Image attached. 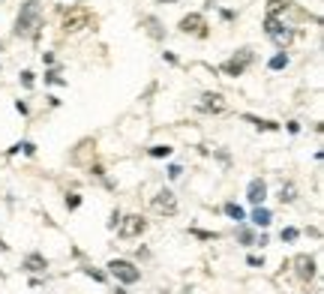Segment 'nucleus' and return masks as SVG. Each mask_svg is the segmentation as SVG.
<instances>
[{"mask_svg":"<svg viewBox=\"0 0 324 294\" xmlns=\"http://www.w3.org/2000/svg\"><path fill=\"white\" fill-rule=\"evenodd\" d=\"M177 27H180V33H192V36H198V39H204V36H207V21H204V15H201V12H189V15H183Z\"/></svg>","mask_w":324,"mask_h":294,"instance_id":"nucleus-7","label":"nucleus"},{"mask_svg":"<svg viewBox=\"0 0 324 294\" xmlns=\"http://www.w3.org/2000/svg\"><path fill=\"white\" fill-rule=\"evenodd\" d=\"M264 33H267V36H270L279 48H288V45H291V39H294V33L288 30V27H285L276 15H267V18H264Z\"/></svg>","mask_w":324,"mask_h":294,"instance_id":"nucleus-2","label":"nucleus"},{"mask_svg":"<svg viewBox=\"0 0 324 294\" xmlns=\"http://www.w3.org/2000/svg\"><path fill=\"white\" fill-rule=\"evenodd\" d=\"M204 102H201V108H204V111H216V114H219V111H222V108H225V99L219 96V93H204Z\"/></svg>","mask_w":324,"mask_h":294,"instance_id":"nucleus-11","label":"nucleus"},{"mask_svg":"<svg viewBox=\"0 0 324 294\" xmlns=\"http://www.w3.org/2000/svg\"><path fill=\"white\" fill-rule=\"evenodd\" d=\"M45 81H51V84H66V81L60 78V75H57V72H48V75H45Z\"/></svg>","mask_w":324,"mask_h":294,"instance_id":"nucleus-23","label":"nucleus"},{"mask_svg":"<svg viewBox=\"0 0 324 294\" xmlns=\"http://www.w3.org/2000/svg\"><path fill=\"white\" fill-rule=\"evenodd\" d=\"M270 69H285V66H288V54H285V51H279V54H273V57H270Z\"/></svg>","mask_w":324,"mask_h":294,"instance_id":"nucleus-17","label":"nucleus"},{"mask_svg":"<svg viewBox=\"0 0 324 294\" xmlns=\"http://www.w3.org/2000/svg\"><path fill=\"white\" fill-rule=\"evenodd\" d=\"M141 27H144V30L150 33L153 39H162V36H165V30H162V24H159V21H156V18H153V15H147V18H141Z\"/></svg>","mask_w":324,"mask_h":294,"instance_id":"nucleus-13","label":"nucleus"},{"mask_svg":"<svg viewBox=\"0 0 324 294\" xmlns=\"http://www.w3.org/2000/svg\"><path fill=\"white\" fill-rule=\"evenodd\" d=\"M282 204H285V201H294V198H297V189H294V183H285V186H282Z\"/></svg>","mask_w":324,"mask_h":294,"instance_id":"nucleus-19","label":"nucleus"},{"mask_svg":"<svg viewBox=\"0 0 324 294\" xmlns=\"http://www.w3.org/2000/svg\"><path fill=\"white\" fill-rule=\"evenodd\" d=\"M294 264H297V276H300L303 282H309V279L315 276V258H312V255H297Z\"/></svg>","mask_w":324,"mask_h":294,"instance_id":"nucleus-9","label":"nucleus"},{"mask_svg":"<svg viewBox=\"0 0 324 294\" xmlns=\"http://www.w3.org/2000/svg\"><path fill=\"white\" fill-rule=\"evenodd\" d=\"M249 264H252V267H264V258H258V255H249Z\"/></svg>","mask_w":324,"mask_h":294,"instance_id":"nucleus-29","label":"nucleus"},{"mask_svg":"<svg viewBox=\"0 0 324 294\" xmlns=\"http://www.w3.org/2000/svg\"><path fill=\"white\" fill-rule=\"evenodd\" d=\"M237 237H240V243H243V246H249V243H252V231H249V228H240V231H237Z\"/></svg>","mask_w":324,"mask_h":294,"instance_id":"nucleus-21","label":"nucleus"},{"mask_svg":"<svg viewBox=\"0 0 324 294\" xmlns=\"http://www.w3.org/2000/svg\"><path fill=\"white\" fill-rule=\"evenodd\" d=\"M120 228L117 234L123 237V240H132V237H141L144 231H147V219L144 216H138V213H129V216H120V222H117Z\"/></svg>","mask_w":324,"mask_h":294,"instance_id":"nucleus-4","label":"nucleus"},{"mask_svg":"<svg viewBox=\"0 0 324 294\" xmlns=\"http://www.w3.org/2000/svg\"><path fill=\"white\" fill-rule=\"evenodd\" d=\"M282 240H297V228H282Z\"/></svg>","mask_w":324,"mask_h":294,"instance_id":"nucleus-24","label":"nucleus"},{"mask_svg":"<svg viewBox=\"0 0 324 294\" xmlns=\"http://www.w3.org/2000/svg\"><path fill=\"white\" fill-rule=\"evenodd\" d=\"M288 3H291V0H270V3H267V15H279L282 9H288Z\"/></svg>","mask_w":324,"mask_h":294,"instance_id":"nucleus-16","label":"nucleus"},{"mask_svg":"<svg viewBox=\"0 0 324 294\" xmlns=\"http://www.w3.org/2000/svg\"><path fill=\"white\" fill-rule=\"evenodd\" d=\"M159 3H174V0H159Z\"/></svg>","mask_w":324,"mask_h":294,"instance_id":"nucleus-30","label":"nucleus"},{"mask_svg":"<svg viewBox=\"0 0 324 294\" xmlns=\"http://www.w3.org/2000/svg\"><path fill=\"white\" fill-rule=\"evenodd\" d=\"M78 204H81V198L78 195H66V207H69V210H75Z\"/></svg>","mask_w":324,"mask_h":294,"instance_id":"nucleus-22","label":"nucleus"},{"mask_svg":"<svg viewBox=\"0 0 324 294\" xmlns=\"http://www.w3.org/2000/svg\"><path fill=\"white\" fill-rule=\"evenodd\" d=\"M249 63H252V51H249V48H240L234 57H228L225 63H222V72L237 78V75H243V72H246V66H249Z\"/></svg>","mask_w":324,"mask_h":294,"instance_id":"nucleus-6","label":"nucleus"},{"mask_svg":"<svg viewBox=\"0 0 324 294\" xmlns=\"http://www.w3.org/2000/svg\"><path fill=\"white\" fill-rule=\"evenodd\" d=\"M117 222H120V213L114 210V213H111V222H108V228H117Z\"/></svg>","mask_w":324,"mask_h":294,"instance_id":"nucleus-28","label":"nucleus"},{"mask_svg":"<svg viewBox=\"0 0 324 294\" xmlns=\"http://www.w3.org/2000/svg\"><path fill=\"white\" fill-rule=\"evenodd\" d=\"M225 213L231 216V219H237V222H243V219H246L243 207H240V204H234V201H228V204H225Z\"/></svg>","mask_w":324,"mask_h":294,"instance_id":"nucleus-15","label":"nucleus"},{"mask_svg":"<svg viewBox=\"0 0 324 294\" xmlns=\"http://www.w3.org/2000/svg\"><path fill=\"white\" fill-rule=\"evenodd\" d=\"M150 156H156V159H162V156H171V147L156 144V147H150Z\"/></svg>","mask_w":324,"mask_h":294,"instance_id":"nucleus-20","label":"nucleus"},{"mask_svg":"<svg viewBox=\"0 0 324 294\" xmlns=\"http://www.w3.org/2000/svg\"><path fill=\"white\" fill-rule=\"evenodd\" d=\"M252 222H255V225H261V228H267V225H270V210H267V207H255V213H252Z\"/></svg>","mask_w":324,"mask_h":294,"instance_id":"nucleus-14","label":"nucleus"},{"mask_svg":"<svg viewBox=\"0 0 324 294\" xmlns=\"http://www.w3.org/2000/svg\"><path fill=\"white\" fill-rule=\"evenodd\" d=\"M21 84H24V87H33V72H21Z\"/></svg>","mask_w":324,"mask_h":294,"instance_id":"nucleus-26","label":"nucleus"},{"mask_svg":"<svg viewBox=\"0 0 324 294\" xmlns=\"http://www.w3.org/2000/svg\"><path fill=\"white\" fill-rule=\"evenodd\" d=\"M246 198H249L252 204H261V201L267 198V183H264L261 177H255V180L249 183V189H246Z\"/></svg>","mask_w":324,"mask_h":294,"instance_id":"nucleus-10","label":"nucleus"},{"mask_svg":"<svg viewBox=\"0 0 324 294\" xmlns=\"http://www.w3.org/2000/svg\"><path fill=\"white\" fill-rule=\"evenodd\" d=\"M180 174H183V168H180V165H171V168H168V177H174V180H177Z\"/></svg>","mask_w":324,"mask_h":294,"instance_id":"nucleus-27","label":"nucleus"},{"mask_svg":"<svg viewBox=\"0 0 324 294\" xmlns=\"http://www.w3.org/2000/svg\"><path fill=\"white\" fill-rule=\"evenodd\" d=\"M246 120H252V123H255L258 129H270V132L279 129V123H273V120H258V117H249V114H246Z\"/></svg>","mask_w":324,"mask_h":294,"instance_id":"nucleus-18","label":"nucleus"},{"mask_svg":"<svg viewBox=\"0 0 324 294\" xmlns=\"http://www.w3.org/2000/svg\"><path fill=\"white\" fill-rule=\"evenodd\" d=\"M90 24V12L84 9V6H75V9H69L63 15V30L66 33H78V30H84Z\"/></svg>","mask_w":324,"mask_h":294,"instance_id":"nucleus-5","label":"nucleus"},{"mask_svg":"<svg viewBox=\"0 0 324 294\" xmlns=\"http://www.w3.org/2000/svg\"><path fill=\"white\" fill-rule=\"evenodd\" d=\"M108 273H111L114 279L126 282V285H132V282H138V279H141V270H138V267H135L132 262H123V258H114V262H108Z\"/></svg>","mask_w":324,"mask_h":294,"instance_id":"nucleus-3","label":"nucleus"},{"mask_svg":"<svg viewBox=\"0 0 324 294\" xmlns=\"http://www.w3.org/2000/svg\"><path fill=\"white\" fill-rule=\"evenodd\" d=\"M84 273H87V276H93L96 282H102V279H105V273H99V270H90V267H84Z\"/></svg>","mask_w":324,"mask_h":294,"instance_id":"nucleus-25","label":"nucleus"},{"mask_svg":"<svg viewBox=\"0 0 324 294\" xmlns=\"http://www.w3.org/2000/svg\"><path fill=\"white\" fill-rule=\"evenodd\" d=\"M45 267H48V262H45L39 252H30V255L24 258V270H30V273H42Z\"/></svg>","mask_w":324,"mask_h":294,"instance_id":"nucleus-12","label":"nucleus"},{"mask_svg":"<svg viewBox=\"0 0 324 294\" xmlns=\"http://www.w3.org/2000/svg\"><path fill=\"white\" fill-rule=\"evenodd\" d=\"M39 30H42V6H39V0L21 3V12H18V18H15V36L36 39Z\"/></svg>","mask_w":324,"mask_h":294,"instance_id":"nucleus-1","label":"nucleus"},{"mask_svg":"<svg viewBox=\"0 0 324 294\" xmlns=\"http://www.w3.org/2000/svg\"><path fill=\"white\" fill-rule=\"evenodd\" d=\"M153 210H159L165 216H174V213H177V198H174V192H171V189H162L159 195L153 198Z\"/></svg>","mask_w":324,"mask_h":294,"instance_id":"nucleus-8","label":"nucleus"}]
</instances>
